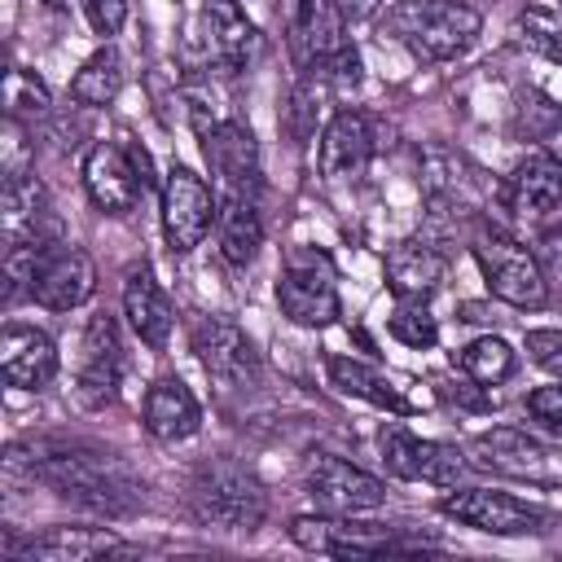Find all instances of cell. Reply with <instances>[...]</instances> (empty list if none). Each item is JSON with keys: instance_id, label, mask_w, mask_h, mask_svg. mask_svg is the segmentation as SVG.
<instances>
[{"instance_id": "1", "label": "cell", "mask_w": 562, "mask_h": 562, "mask_svg": "<svg viewBox=\"0 0 562 562\" xmlns=\"http://www.w3.org/2000/svg\"><path fill=\"white\" fill-rule=\"evenodd\" d=\"M9 465H26V474L57 496L110 518L136 505V483L127 479V470L114 457L79 443H31V457H22V448H9Z\"/></svg>"}, {"instance_id": "2", "label": "cell", "mask_w": 562, "mask_h": 562, "mask_svg": "<svg viewBox=\"0 0 562 562\" xmlns=\"http://www.w3.org/2000/svg\"><path fill=\"white\" fill-rule=\"evenodd\" d=\"M285 13V44L303 79L356 88L360 83V53L342 35L347 18L338 13V0H281Z\"/></svg>"}, {"instance_id": "3", "label": "cell", "mask_w": 562, "mask_h": 562, "mask_svg": "<svg viewBox=\"0 0 562 562\" xmlns=\"http://www.w3.org/2000/svg\"><path fill=\"white\" fill-rule=\"evenodd\" d=\"M479 26L483 13L465 0H395L382 18V31L417 61H452L474 44Z\"/></svg>"}, {"instance_id": "4", "label": "cell", "mask_w": 562, "mask_h": 562, "mask_svg": "<svg viewBox=\"0 0 562 562\" xmlns=\"http://www.w3.org/2000/svg\"><path fill=\"white\" fill-rule=\"evenodd\" d=\"M189 509L206 527L255 531L268 514V492L246 465H237L228 457H211L189 479Z\"/></svg>"}, {"instance_id": "5", "label": "cell", "mask_w": 562, "mask_h": 562, "mask_svg": "<svg viewBox=\"0 0 562 562\" xmlns=\"http://www.w3.org/2000/svg\"><path fill=\"white\" fill-rule=\"evenodd\" d=\"M277 303L281 316L303 329H325L338 321V272L325 250L299 246L285 255L277 277Z\"/></svg>"}, {"instance_id": "6", "label": "cell", "mask_w": 562, "mask_h": 562, "mask_svg": "<svg viewBox=\"0 0 562 562\" xmlns=\"http://www.w3.org/2000/svg\"><path fill=\"white\" fill-rule=\"evenodd\" d=\"M202 136V158L215 176V198H259L263 180H259V145L255 132L241 119H224V123H198Z\"/></svg>"}, {"instance_id": "7", "label": "cell", "mask_w": 562, "mask_h": 562, "mask_svg": "<svg viewBox=\"0 0 562 562\" xmlns=\"http://www.w3.org/2000/svg\"><path fill=\"white\" fill-rule=\"evenodd\" d=\"M474 259H479V268L487 277V290L501 303H509V307H544V299H549L544 272H540L536 255L522 250L514 237H505L496 228L483 233L474 241Z\"/></svg>"}, {"instance_id": "8", "label": "cell", "mask_w": 562, "mask_h": 562, "mask_svg": "<svg viewBox=\"0 0 562 562\" xmlns=\"http://www.w3.org/2000/svg\"><path fill=\"white\" fill-rule=\"evenodd\" d=\"M83 189L110 215L132 211L136 198L149 189V158H145V149H123V145L97 140L88 149V158H83Z\"/></svg>"}, {"instance_id": "9", "label": "cell", "mask_w": 562, "mask_h": 562, "mask_svg": "<svg viewBox=\"0 0 562 562\" xmlns=\"http://www.w3.org/2000/svg\"><path fill=\"white\" fill-rule=\"evenodd\" d=\"M123 382V342H119V325L114 316L97 312L88 316L83 334H79V356H75V395L83 408H105L114 404Z\"/></svg>"}, {"instance_id": "10", "label": "cell", "mask_w": 562, "mask_h": 562, "mask_svg": "<svg viewBox=\"0 0 562 562\" xmlns=\"http://www.w3.org/2000/svg\"><path fill=\"white\" fill-rule=\"evenodd\" d=\"M290 540H294L299 549L329 553V558H373V553H404V549H422V544H426V540L395 536L391 527L342 522V514H334V518L303 514V518L290 522Z\"/></svg>"}, {"instance_id": "11", "label": "cell", "mask_w": 562, "mask_h": 562, "mask_svg": "<svg viewBox=\"0 0 562 562\" xmlns=\"http://www.w3.org/2000/svg\"><path fill=\"white\" fill-rule=\"evenodd\" d=\"M303 487L325 514H342V518L369 514V509H378L386 501V483L382 479H373L369 470H360V465H351V461H342L334 452H316L307 461Z\"/></svg>"}, {"instance_id": "12", "label": "cell", "mask_w": 562, "mask_h": 562, "mask_svg": "<svg viewBox=\"0 0 562 562\" xmlns=\"http://www.w3.org/2000/svg\"><path fill=\"white\" fill-rule=\"evenodd\" d=\"M470 457L483 470H496V474H509V479H527V483H558L562 479V457L549 443H540L536 435L514 430V426L483 430L470 443Z\"/></svg>"}, {"instance_id": "13", "label": "cell", "mask_w": 562, "mask_h": 562, "mask_svg": "<svg viewBox=\"0 0 562 562\" xmlns=\"http://www.w3.org/2000/svg\"><path fill=\"white\" fill-rule=\"evenodd\" d=\"M220 211V198L202 184V176H193L189 167H171L162 180V233L167 246L176 255H189L193 246H202V237L211 233Z\"/></svg>"}, {"instance_id": "14", "label": "cell", "mask_w": 562, "mask_h": 562, "mask_svg": "<svg viewBox=\"0 0 562 562\" xmlns=\"http://www.w3.org/2000/svg\"><path fill=\"white\" fill-rule=\"evenodd\" d=\"M193 351H198L206 378L220 382V391H246L259 382V351L250 347L241 325H233L224 316H202L193 325Z\"/></svg>"}, {"instance_id": "15", "label": "cell", "mask_w": 562, "mask_h": 562, "mask_svg": "<svg viewBox=\"0 0 562 562\" xmlns=\"http://www.w3.org/2000/svg\"><path fill=\"white\" fill-rule=\"evenodd\" d=\"M97 290V268L88 259V250L70 246V241H44L40 263H35V281H31V299L48 312H70L83 307Z\"/></svg>"}, {"instance_id": "16", "label": "cell", "mask_w": 562, "mask_h": 562, "mask_svg": "<svg viewBox=\"0 0 562 562\" xmlns=\"http://www.w3.org/2000/svg\"><path fill=\"white\" fill-rule=\"evenodd\" d=\"M382 461L395 479L408 483H435V487H452L465 474V461L452 443H435V439H417L404 426L382 430Z\"/></svg>"}, {"instance_id": "17", "label": "cell", "mask_w": 562, "mask_h": 562, "mask_svg": "<svg viewBox=\"0 0 562 562\" xmlns=\"http://www.w3.org/2000/svg\"><path fill=\"white\" fill-rule=\"evenodd\" d=\"M439 509L474 531H487V536H527V531L544 527V514L536 505H527L509 492H487V487L452 492V496H443Z\"/></svg>"}, {"instance_id": "18", "label": "cell", "mask_w": 562, "mask_h": 562, "mask_svg": "<svg viewBox=\"0 0 562 562\" xmlns=\"http://www.w3.org/2000/svg\"><path fill=\"white\" fill-rule=\"evenodd\" d=\"M373 158V127L360 110L342 105L325 132H321V145H316V162H321V176L325 180H347V176H360Z\"/></svg>"}, {"instance_id": "19", "label": "cell", "mask_w": 562, "mask_h": 562, "mask_svg": "<svg viewBox=\"0 0 562 562\" xmlns=\"http://www.w3.org/2000/svg\"><path fill=\"white\" fill-rule=\"evenodd\" d=\"M0 373L9 386L40 391L57 378V347L35 325H4L0 334Z\"/></svg>"}, {"instance_id": "20", "label": "cell", "mask_w": 562, "mask_h": 562, "mask_svg": "<svg viewBox=\"0 0 562 562\" xmlns=\"http://www.w3.org/2000/svg\"><path fill=\"white\" fill-rule=\"evenodd\" d=\"M202 26H206V53L224 70H246L250 57L259 53V31L237 0H206Z\"/></svg>"}, {"instance_id": "21", "label": "cell", "mask_w": 562, "mask_h": 562, "mask_svg": "<svg viewBox=\"0 0 562 562\" xmlns=\"http://www.w3.org/2000/svg\"><path fill=\"white\" fill-rule=\"evenodd\" d=\"M123 316H127V325L136 329V338L145 347H154V351L167 347L171 325H176V307H171L167 290L154 281V272L145 263L132 268L127 281H123Z\"/></svg>"}, {"instance_id": "22", "label": "cell", "mask_w": 562, "mask_h": 562, "mask_svg": "<svg viewBox=\"0 0 562 562\" xmlns=\"http://www.w3.org/2000/svg\"><path fill=\"white\" fill-rule=\"evenodd\" d=\"M123 540L110 527H48L22 544H4L9 558H40V562H88L97 553H119Z\"/></svg>"}, {"instance_id": "23", "label": "cell", "mask_w": 562, "mask_h": 562, "mask_svg": "<svg viewBox=\"0 0 562 562\" xmlns=\"http://www.w3.org/2000/svg\"><path fill=\"white\" fill-rule=\"evenodd\" d=\"M509 211L522 220H544V215L562 211V162L549 149H536L514 167Z\"/></svg>"}, {"instance_id": "24", "label": "cell", "mask_w": 562, "mask_h": 562, "mask_svg": "<svg viewBox=\"0 0 562 562\" xmlns=\"http://www.w3.org/2000/svg\"><path fill=\"white\" fill-rule=\"evenodd\" d=\"M140 417H145V430L158 443H180V439L198 435V426H202V408H198L193 391L180 378H158L145 395Z\"/></svg>"}, {"instance_id": "25", "label": "cell", "mask_w": 562, "mask_h": 562, "mask_svg": "<svg viewBox=\"0 0 562 562\" xmlns=\"http://www.w3.org/2000/svg\"><path fill=\"white\" fill-rule=\"evenodd\" d=\"M443 255L430 241H400L386 255V285L395 290V299H430L443 285Z\"/></svg>"}, {"instance_id": "26", "label": "cell", "mask_w": 562, "mask_h": 562, "mask_svg": "<svg viewBox=\"0 0 562 562\" xmlns=\"http://www.w3.org/2000/svg\"><path fill=\"white\" fill-rule=\"evenodd\" d=\"M426 193H430V206L435 211H474L479 206V193H483V180L479 171L457 158V154H426V176H422Z\"/></svg>"}, {"instance_id": "27", "label": "cell", "mask_w": 562, "mask_h": 562, "mask_svg": "<svg viewBox=\"0 0 562 562\" xmlns=\"http://www.w3.org/2000/svg\"><path fill=\"white\" fill-rule=\"evenodd\" d=\"M215 233H220V255L237 268H246L259 246H263V215L259 198H220L215 211Z\"/></svg>"}, {"instance_id": "28", "label": "cell", "mask_w": 562, "mask_h": 562, "mask_svg": "<svg viewBox=\"0 0 562 562\" xmlns=\"http://www.w3.org/2000/svg\"><path fill=\"white\" fill-rule=\"evenodd\" d=\"M329 378H334V386H342L347 395H360V400H369V404H378V408H391V413H413V404L391 386V378H382L373 364H364V360H356V356H329Z\"/></svg>"}, {"instance_id": "29", "label": "cell", "mask_w": 562, "mask_h": 562, "mask_svg": "<svg viewBox=\"0 0 562 562\" xmlns=\"http://www.w3.org/2000/svg\"><path fill=\"white\" fill-rule=\"evenodd\" d=\"M119 88H123V57H119V48H97L83 66H79V75L70 79V97L79 101V105H110L114 97H119Z\"/></svg>"}, {"instance_id": "30", "label": "cell", "mask_w": 562, "mask_h": 562, "mask_svg": "<svg viewBox=\"0 0 562 562\" xmlns=\"http://www.w3.org/2000/svg\"><path fill=\"white\" fill-rule=\"evenodd\" d=\"M452 364H457L470 382L496 386V382H505V378L514 373V347H509L505 338H496V334H483V338L465 342V347L452 356Z\"/></svg>"}, {"instance_id": "31", "label": "cell", "mask_w": 562, "mask_h": 562, "mask_svg": "<svg viewBox=\"0 0 562 562\" xmlns=\"http://www.w3.org/2000/svg\"><path fill=\"white\" fill-rule=\"evenodd\" d=\"M386 329H391L395 342H404L413 351H426V347L439 342V325H435V316L422 299H395V307L386 316Z\"/></svg>"}, {"instance_id": "32", "label": "cell", "mask_w": 562, "mask_h": 562, "mask_svg": "<svg viewBox=\"0 0 562 562\" xmlns=\"http://www.w3.org/2000/svg\"><path fill=\"white\" fill-rule=\"evenodd\" d=\"M518 31H522V44L549 61L562 66V13L558 9H544V4H527L518 13Z\"/></svg>"}, {"instance_id": "33", "label": "cell", "mask_w": 562, "mask_h": 562, "mask_svg": "<svg viewBox=\"0 0 562 562\" xmlns=\"http://www.w3.org/2000/svg\"><path fill=\"white\" fill-rule=\"evenodd\" d=\"M4 101H9V114H26V110L44 114L48 110V88L35 75H26L22 66H13L9 70V83H4Z\"/></svg>"}, {"instance_id": "34", "label": "cell", "mask_w": 562, "mask_h": 562, "mask_svg": "<svg viewBox=\"0 0 562 562\" xmlns=\"http://www.w3.org/2000/svg\"><path fill=\"white\" fill-rule=\"evenodd\" d=\"M527 356L544 373L562 378V329H527Z\"/></svg>"}, {"instance_id": "35", "label": "cell", "mask_w": 562, "mask_h": 562, "mask_svg": "<svg viewBox=\"0 0 562 562\" xmlns=\"http://www.w3.org/2000/svg\"><path fill=\"white\" fill-rule=\"evenodd\" d=\"M527 413H531L540 426H549L553 435H562V382L531 391V395H527Z\"/></svg>"}, {"instance_id": "36", "label": "cell", "mask_w": 562, "mask_h": 562, "mask_svg": "<svg viewBox=\"0 0 562 562\" xmlns=\"http://www.w3.org/2000/svg\"><path fill=\"white\" fill-rule=\"evenodd\" d=\"M83 13H88V22H92V31L110 40V35H119L123 22H127V0H83Z\"/></svg>"}, {"instance_id": "37", "label": "cell", "mask_w": 562, "mask_h": 562, "mask_svg": "<svg viewBox=\"0 0 562 562\" xmlns=\"http://www.w3.org/2000/svg\"><path fill=\"white\" fill-rule=\"evenodd\" d=\"M44 4H48V9H61V4H66V0H44Z\"/></svg>"}]
</instances>
